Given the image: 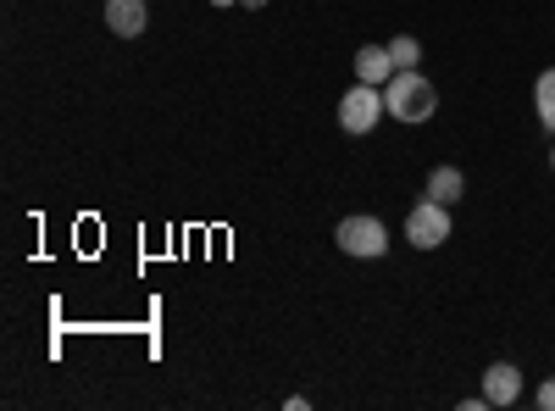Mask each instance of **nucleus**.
<instances>
[{
	"label": "nucleus",
	"instance_id": "nucleus-13",
	"mask_svg": "<svg viewBox=\"0 0 555 411\" xmlns=\"http://www.w3.org/2000/svg\"><path fill=\"white\" fill-rule=\"evenodd\" d=\"M211 7H234V0H211Z\"/></svg>",
	"mask_w": 555,
	"mask_h": 411
},
{
	"label": "nucleus",
	"instance_id": "nucleus-3",
	"mask_svg": "<svg viewBox=\"0 0 555 411\" xmlns=\"http://www.w3.org/2000/svg\"><path fill=\"white\" fill-rule=\"evenodd\" d=\"M384 117H389V106H384V89L378 84H350L345 89V101H339V128L345 133L366 140V133H373Z\"/></svg>",
	"mask_w": 555,
	"mask_h": 411
},
{
	"label": "nucleus",
	"instance_id": "nucleus-2",
	"mask_svg": "<svg viewBox=\"0 0 555 411\" xmlns=\"http://www.w3.org/2000/svg\"><path fill=\"white\" fill-rule=\"evenodd\" d=\"M334 245H339L345 256H356V261H378V256H389V228H384V217H373V211H350V217H339V228H334Z\"/></svg>",
	"mask_w": 555,
	"mask_h": 411
},
{
	"label": "nucleus",
	"instance_id": "nucleus-9",
	"mask_svg": "<svg viewBox=\"0 0 555 411\" xmlns=\"http://www.w3.org/2000/svg\"><path fill=\"white\" fill-rule=\"evenodd\" d=\"M533 112H539V123L555 133V67H544V73L533 78Z\"/></svg>",
	"mask_w": 555,
	"mask_h": 411
},
{
	"label": "nucleus",
	"instance_id": "nucleus-14",
	"mask_svg": "<svg viewBox=\"0 0 555 411\" xmlns=\"http://www.w3.org/2000/svg\"><path fill=\"white\" fill-rule=\"evenodd\" d=\"M550 167H555V145H550Z\"/></svg>",
	"mask_w": 555,
	"mask_h": 411
},
{
	"label": "nucleus",
	"instance_id": "nucleus-12",
	"mask_svg": "<svg viewBox=\"0 0 555 411\" xmlns=\"http://www.w3.org/2000/svg\"><path fill=\"white\" fill-rule=\"evenodd\" d=\"M240 7H250V12H261V7H267V0H240Z\"/></svg>",
	"mask_w": 555,
	"mask_h": 411
},
{
	"label": "nucleus",
	"instance_id": "nucleus-10",
	"mask_svg": "<svg viewBox=\"0 0 555 411\" xmlns=\"http://www.w3.org/2000/svg\"><path fill=\"white\" fill-rule=\"evenodd\" d=\"M389 62H395V73H411L416 62H423V39H416V34H395L389 39Z\"/></svg>",
	"mask_w": 555,
	"mask_h": 411
},
{
	"label": "nucleus",
	"instance_id": "nucleus-1",
	"mask_svg": "<svg viewBox=\"0 0 555 411\" xmlns=\"http://www.w3.org/2000/svg\"><path fill=\"white\" fill-rule=\"evenodd\" d=\"M384 106H389V117L395 123H405V128H416V123H428L434 112H439V89H434V78L428 73H395L389 84H384Z\"/></svg>",
	"mask_w": 555,
	"mask_h": 411
},
{
	"label": "nucleus",
	"instance_id": "nucleus-5",
	"mask_svg": "<svg viewBox=\"0 0 555 411\" xmlns=\"http://www.w3.org/2000/svg\"><path fill=\"white\" fill-rule=\"evenodd\" d=\"M483 400L489 406H517L522 400V368H512V361H489L483 368Z\"/></svg>",
	"mask_w": 555,
	"mask_h": 411
},
{
	"label": "nucleus",
	"instance_id": "nucleus-8",
	"mask_svg": "<svg viewBox=\"0 0 555 411\" xmlns=\"http://www.w3.org/2000/svg\"><path fill=\"white\" fill-rule=\"evenodd\" d=\"M428 195H434V201H444V206H455L461 195H467V172L450 167V162L428 167Z\"/></svg>",
	"mask_w": 555,
	"mask_h": 411
},
{
	"label": "nucleus",
	"instance_id": "nucleus-7",
	"mask_svg": "<svg viewBox=\"0 0 555 411\" xmlns=\"http://www.w3.org/2000/svg\"><path fill=\"white\" fill-rule=\"evenodd\" d=\"M395 78V62H389V44H361L356 51V84H389Z\"/></svg>",
	"mask_w": 555,
	"mask_h": 411
},
{
	"label": "nucleus",
	"instance_id": "nucleus-4",
	"mask_svg": "<svg viewBox=\"0 0 555 411\" xmlns=\"http://www.w3.org/2000/svg\"><path fill=\"white\" fill-rule=\"evenodd\" d=\"M455 234V222H450V206L444 201H416L411 211H405V240L416 245V251H439L444 240Z\"/></svg>",
	"mask_w": 555,
	"mask_h": 411
},
{
	"label": "nucleus",
	"instance_id": "nucleus-6",
	"mask_svg": "<svg viewBox=\"0 0 555 411\" xmlns=\"http://www.w3.org/2000/svg\"><path fill=\"white\" fill-rule=\"evenodd\" d=\"M145 23H151L145 0H106V28L117 39H139V34H145Z\"/></svg>",
	"mask_w": 555,
	"mask_h": 411
},
{
	"label": "nucleus",
	"instance_id": "nucleus-11",
	"mask_svg": "<svg viewBox=\"0 0 555 411\" xmlns=\"http://www.w3.org/2000/svg\"><path fill=\"white\" fill-rule=\"evenodd\" d=\"M533 406H539V411H555V378H544V384L533 389Z\"/></svg>",
	"mask_w": 555,
	"mask_h": 411
}]
</instances>
